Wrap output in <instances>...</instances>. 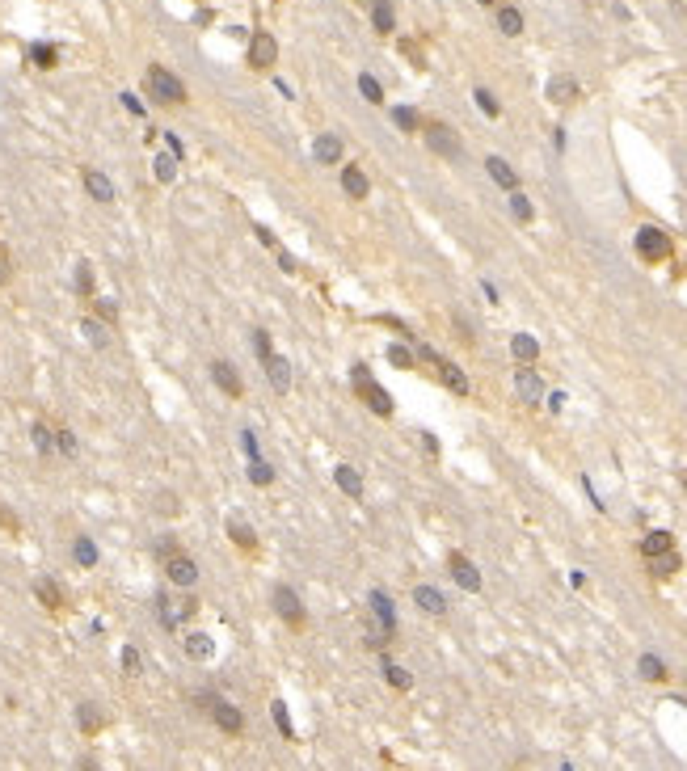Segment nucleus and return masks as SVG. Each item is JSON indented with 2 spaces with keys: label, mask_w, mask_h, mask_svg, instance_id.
<instances>
[{
  "label": "nucleus",
  "mask_w": 687,
  "mask_h": 771,
  "mask_svg": "<svg viewBox=\"0 0 687 771\" xmlns=\"http://www.w3.org/2000/svg\"><path fill=\"white\" fill-rule=\"evenodd\" d=\"M359 89L367 93V101H375V106H380V101H384V89H380V85H375V81H371V76H359Z\"/></svg>",
  "instance_id": "obj_38"
},
{
  "label": "nucleus",
  "mask_w": 687,
  "mask_h": 771,
  "mask_svg": "<svg viewBox=\"0 0 687 771\" xmlns=\"http://www.w3.org/2000/svg\"><path fill=\"white\" fill-rule=\"evenodd\" d=\"M123 670H127V675H139V653L131 649V645L123 649Z\"/></svg>",
  "instance_id": "obj_46"
},
{
  "label": "nucleus",
  "mask_w": 687,
  "mask_h": 771,
  "mask_svg": "<svg viewBox=\"0 0 687 771\" xmlns=\"http://www.w3.org/2000/svg\"><path fill=\"white\" fill-rule=\"evenodd\" d=\"M76 561H81V565H93V561H97V548H93L89 540H76Z\"/></svg>",
  "instance_id": "obj_44"
},
{
  "label": "nucleus",
  "mask_w": 687,
  "mask_h": 771,
  "mask_svg": "<svg viewBox=\"0 0 687 771\" xmlns=\"http://www.w3.org/2000/svg\"><path fill=\"white\" fill-rule=\"evenodd\" d=\"M371 26H375V34H392V26H397L392 0H371Z\"/></svg>",
  "instance_id": "obj_13"
},
{
  "label": "nucleus",
  "mask_w": 687,
  "mask_h": 771,
  "mask_svg": "<svg viewBox=\"0 0 687 771\" xmlns=\"http://www.w3.org/2000/svg\"><path fill=\"white\" fill-rule=\"evenodd\" d=\"M97 317H101V320H114V317H118L114 300H97Z\"/></svg>",
  "instance_id": "obj_49"
},
{
  "label": "nucleus",
  "mask_w": 687,
  "mask_h": 771,
  "mask_svg": "<svg viewBox=\"0 0 687 771\" xmlns=\"http://www.w3.org/2000/svg\"><path fill=\"white\" fill-rule=\"evenodd\" d=\"M392 118H397V127H405V131H417V114H413V110H405V106H401V110H392Z\"/></svg>",
  "instance_id": "obj_41"
},
{
  "label": "nucleus",
  "mask_w": 687,
  "mask_h": 771,
  "mask_svg": "<svg viewBox=\"0 0 687 771\" xmlns=\"http://www.w3.org/2000/svg\"><path fill=\"white\" fill-rule=\"evenodd\" d=\"M422 131H426V148H430V152H439V156H447V160L459 156V139L447 123H426Z\"/></svg>",
  "instance_id": "obj_4"
},
{
  "label": "nucleus",
  "mask_w": 687,
  "mask_h": 771,
  "mask_svg": "<svg viewBox=\"0 0 687 771\" xmlns=\"http://www.w3.org/2000/svg\"><path fill=\"white\" fill-rule=\"evenodd\" d=\"M637 253L645 262H666L671 257V236L662 228H641L637 232Z\"/></svg>",
  "instance_id": "obj_3"
},
{
  "label": "nucleus",
  "mask_w": 687,
  "mask_h": 771,
  "mask_svg": "<svg viewBox=\"0 0 687 771\" xmlns=\"http://www.w3.org/2000/svg\"><path fill=\"white\" fill-rule=\"evenodd\" d=\"M59 451H63V455H76V439H72V430H59Z\"/></svg>",
  "instance_id": "obj_50"
},
{
  "label": "nucleus",
  "mask_w": 687,
  "mask_h": 771,
  "mask_svg": "<svg viewBox=\"0 0 687 771\" xmlns=\"http://www.w3.org/2000/svg\"><path fill=\"white\" fill-rule=\"evenodd\" d=\"M275 611L291 624H304V607H300V594L287 586H275Z\"/></svg>",
  "instance_id": "obj_9"
},
{
  "label": "nucleus",
  "mask_w": 687,
  "mask_h": 771,
  "mask_svg": "<svg viewBox=\"0 0 687 771\" xmlns=\"http://www.w3.org/2000/svg\"><path fill=\"white\" fill-rule=\"evenodd\" d=\"M510 211H514V220H519V224H527V220H531V203H527V194H519V190H514V194H510Z\"/></svg>",
  "instance_id": "obj_33"
},
{
  "label": "nucleus",
  "mask_w": 687,
  "mask_h": 771,
  "mask_svg": "<svg viewBox=\"0 0 687 771\" xmlns=\"http://www.w3.org/2000/svg\"><path fill=\"white\" fill-rule=\"evenodd\" d=\"M675 540H671V531H649L641 540V556H658V552H671Z\"/></svg>",
  "instance_id": "obj_24"
},
{
  "label": "nucleus",
  "mask_w": 687,
  "mask_h": 771,
  "mask_svg": "<svg viewBox=\"0 0 687 771\" xmlns=\"http://www.w3.org/2000/svg\"><path fill=\"white\" fill-rule=\"evenodd\" d=\"M355 392H359L367 405H371V413H380V417H392V397H388V392H384V388L371 379V371H367L363 363L355 367Z\"/></svg>",
  "instance_id": "obj_2"
},
{
  "label": "nucleus",
  "mask_w": 687,
  "mask_h": 771,
  "mask_svg": "<svg viewBox=\"0 0 687 771\" xmlns=\"http://www.w3.org/2000/svg\"><path fill=\"white\" fill-rule=\"evenodd\" d=\"M510 354H514L519 363H531V359L540 354V342H536L531 333H514V342H510Z\"/></svg>",
  "instance_id": "obj_19"
},
{
  "label": "nucleus",
  "mask_w": 687,
  "mask_h": 771,
  "mask_svg": "<svg viewBox=\"0 0 687 771\" xmlns=\"http://www.w3.org/2000/svg\"><path fill=\"white\" fill-rule=\"evenodd\" d=\"M185 653H190V658H198V662H207V658H211V636H207V633H190V636H185Z\"/></svg>",
  "instance_id": "obj_27"
},
{
  "label": "nucleus",
  "mask_w": 687,
  "mask_h": 771,
  "mask_svg": "<svg viewBox=\"0 0 687 771\" xmlns=\"http://www.w3.org/2000/svg\"><path fill=\"white\" fill-rule=\"evenodd\" d=\"M384 675H388V683H392V687H401V691H405V687H409V670H401V666H392V662H388V666H384Z\"/></svg>",
  "instance_id": "obj_37"
},
{
  "label": "nucleus",
  "mask_w": 687,
  "mask_h": 771,
  "mask_svg": "<svg viewBox=\"0 0 687 771\" xmlns=\"http://www.w3.org/2000/svg\"><path fill=\"white\" fill-rule=\"evenodd\" d=\"M76 717H81V729H85V733H93V729L101 725V717H97V708H93V704H81V713H76Z\"/></svg>",
  "instance_id": "obj_36"
},
{
  "label": "nucleus",
  "mask_w": 687,
  "mask_h": 771,
  "mask_svg": "<svg viewBox=\"0 0 687 771\" xmlns=\"http://www.w3.org/2000/svg\"><path fill=\"white\" fill-rule=\"evenodd\" d=\"M514 392H519L527 405H540V401H544V379H540V371H531V367L514 371Z\"/></svg>",
  "instance_id": "obj_6"
},
{
  "label": "nucleus",
  "mask_w": 687,
  "mask_h": 771,
  "mask_svg": "<svg viewBox=\"0 0 687 771\" xmlns=\"http://www.w3.org/2000/svg\"><path fill=\"white\" fill-rule=\"evenodd\" d=\"M371 607H375V620H380L384 628H397V616H392V603H388L384 590H371Z\"/></svg>",
  "instance_id": "obj_26"
},
{
  "label": "nucleus",
  "mask_w": 687,
  "mask_h": 771,
  "mask_svg": "<svg viewBox=\"0 0 687 771\" xmlns=\"http://www.w3.org/2000/svg\"><path fill=\"white\" fill-rule=\"evenodd\" d=\"M34 594L43 598V607H51V611H59V607H63V590L55 586L51 578H39V582H34Z\"/></svg>",
  "instance_id": "obj_23"
},
{
  "label": "nucleus",
  "mask_w": 687,
  "mask_h": 771,
  "mask_svg": "<svg viewBox=\"0 0 687 771\" xmlns=\"http://www.w3.org/2000/svg\"><path fill=\"white\" fill-rule=\"evenodd\" d=\"M85 190H89L97 203H114V185L106 173H97V169H85Z\"/></svg>",
  "instance_id": "obj_16"
},
{
  "label": "nucleus",
  "mask_w": 687,
  "mask_h": 771,
  "mask_svg": "<svg viewBox=\"0 0 687 771\" xmlns=\"http://www.w3.org/2000/svg\"><path fill=\"white\" fill-rule=\"evenodd\" d=\"M211 721L224 729V733H240V729H245V717H240L232 704H224V700H215V704H211Z\"/></svg>",
  "instance_id": "obj_10"
},
{
  "label": "nucleus",
  "mask_w": 687,
  "mask_h": 771,
  "mask_svg": "<svg viewBox=\"0 0 687 771\" xmlns=\"http://www.w3.org/2000/svg\"><path fill=\"white\" fill-rule=\"evenodd\" d=\"M312 152H317V160H329V165H333V160L342 156V139H337V136H321Z\"/></svg>",
  "instance_id": "obj_29"
},
{
  "label": "nucleus",
  "mask_w": 687,
  "mask_h": 771,
  "mask_svg": "<svg viewBox=\"0 0 687 771\" xmlns=\"http://www.w3.org/2000/svg\"><path fill=\"white\" fill-rule=\"evenodd\" d=\"M76 287H81V291H93V270L89 266H76Z\"/></svg>",
  "instance_id": "obj_48"
},
{
  "label": "nucleus",
  "mask_w": 687,
  "mask_h": 771,
  "mask_svg": "<svg viewBox=\"0 0 687 771\" xmlns=\"http://www.w3.org/2000/svg\"><path fill=\"white\" fill-rule=\"evenodd\" d=\"M275 59H278V43L266 30H258L253 43H249V63H253V68H275Z\"/></svg>",
  "instance_id": "obj_7"
},
{
  "label": "nucleus",
  "mask_w": 687,
  "mask_h": 771,
  "mask_svg": "<svg viewBox=\"0 0 687 771\" xmlns=\"http://www.w3.org/2000/svg\"><path fill=\"white\" fill-rule=\"evenodd\" d=\"M253 354H258V359H266V354H270V333H266V329H258V333H253Z\"/></svg>",
  "instance_id": "obj_43"
},
{
  "label": "nucleus",
  "mask_w": 687,
  "mask_h": 771,
  "mask_svg": "<svg viewBox=\"0 0 687 771\" xmlns=\"http://www.w3.org/2000/svg\"><path fill=\"white\" fill-rule=\"evenodd\" d=\"M342 190H346L350 198H367L371 182H367V173L359 169V165H346V169H342Z\"/></svg>",
  "instance_id": "obj_14"
},
{
  "label": "nucleus",
  "mask_w": 687,
  "mask_h": 771,
  "mask_svg": "<svg viewBox=\"0 0 687 771\" xmlns=\"http://www.w3.org/2000/svg\"><path fill=\"white\" fill-rule=\"evenodd\" d=\"M578 97V81L574 76H556L549 85V101H556V106H565V101H574Z\"/></svg>",
  "instance_id": "obj_22"
},
{
  "label": "nucleus",
  "mask_w": 687,
  "mask_h": 771,
  "mask_svg": "<svg viewBox=\"0 0 687 771\" xmlns=\"http://www.w3.org/2000/svg\"><path fill=\"white\" fill-rule=\"evenodd\" d=\"M477 101H481V110H485V114H498V101H494V93H489V89H477Z\"/></svg>",
  "instance_id": "obj_47"
},
{
  "label": "nucleus",
  "mask_w": 687,
  "mask_h": 771,
  "mask_svg": "<svg viewBox=\"0 0 687 771\" xmlns=\"http://www.w3.org/2000/svg\"><path fill=\"white\" fill-rule=\"evenodd\" d=\"M637 670H641V679H649V683H662V679H666V666H662V662H658L653 653H641Z\"/></svg>",
  "instance_id": "obj_28"
},
{
  "label": "nucleus",
  "mask_w": 687,
  "mask_h": 771,
  "mask_svg": "<svg viewBox=\"0 0 687 771\" xmlns=\"http://www.w3.org/2000/svg\"><path fill=\"white\" fill-rule=\"evenodd\" d=\"M452 578H456L464 590H481V573H477V565L468 561V556H452Z\"/></svg>",
  "instance_id": "obj_12"
},
{
  "label": "nucleus",
  "mask_w": 687,
  "mask_h": 771,
  "mask_svg": "<svg viewBox=\"0 0 687 771\" xmlns=\"http://www.w3.org/2000/svg\"><path fill=\"white\" fill-rule=\"evenodd\" d=\"M211 375H215V384H220L228 397H240V392H245V388H240V379H236V367L215 363V367H211Z\"/></svg>",
  "instance_id": "obj_21"
},
{
  "label": "nucleus",
  "mask_w": 687,
  "mask_h": 771,
  "mask_svg": "<svg viewBox=\"0 0 687 771\" xmlns=\"http://www.w3.org/2000/svg\"><path fill=\"white\" fill-rule=\"evenodd\" d=\"M333 481H337V489H342V494H350V498H359V494H363V476H359L350 464H337V468H333Z\"/></svg>",
  "instance_id": "obj_17"
},
{
  "label": "nucleus",
  "mask_w": 687,
  "mask_h": 771,
  "mask_svg": "<svg viewBox=\"0 0 687 771\" xmlns=\"http://www.w3.org/2000/svg\"><path fill=\"white\" fill-rule=\"evenodd\" d=\"M34 63L39 68H55V51L51 46H34Z\"/></svg>",
  "instance_id": "obj_45"
},
{
  "label": "nucleus",
  "mask_w": 687,
  "mask_h": 771,
  "mask_svg": "<svg viewBox=\"0 0 687 771\" xmlns=\"http://www.w3.org/2000/svg\"><path fill=\"white\" fill-rule=\"evenodd\" d=\"M148 93H152L161 106H182L185 101V85L169 72V68H156V63L148 68Z\"/></svg>",
  "instance_id": "obj_1"
},
{
  "label": "nucleus",
  "mask_w": 687,
  "mask_h": 771,
  "mask_svg": "<svg viewBox=\"0 0 687 771\" xmlns=\"http://www.w3.org/2000/svg\"><path fill=\"white\" fill-rule=\"evenodd\" d=\"M156 611H161V624H165V628H178V620L185 616V611H178V607L169 603V594H156Z\"/></svg>",
  "instance_id": "obj_30"
},
{
  "label": "nucleus",
  "mask_w": 687,
  "mask_h": 771,
  "mask_svg": "<svg viewBox=\"0 0 687 771\" xmlns=\"http://www.w3.org/2000/svg\"><path fill=\"white\" fill-rule=\"evenodd\" d=\"M249 481H253V485H270V481H275V468L253 455V459H249Z\"/></svg>",
  "instance_id": "obj_31"
},
{
  "label": "nucleus",
  "mask_w": 687,
  "mask_h": 771,
  "mask_svg": "<svg viewBox=\"0 0 687 771\" xmlns=\"http://www.w3.org/2000/svg\"><path fill=\"white\" fill-rule=\"evenodd\" d=\"M413 603H417L422 611H430V616H443V611H447V598H443L434 586H417L413 590Z\"/></svg>",
  "instance_id": "obj_15"
},
{
  "label": "nucleus",
  "mask_w": 687,
  "mask_h": 771,
  "mask_svg": "<svg viewBox=\"0 0 687 771\" xmlns=\"http://www.w3.org/2000/svg\"><path fill=\"white\" fill-rule=\"evenodd\" d=\"M422 359H426V363H434V367H439V375H443V384H447L452 392H459V397L468 392V379H464V371H459L456 363H447V359H439V354H434L430 346H422Z\"/></svg>",
  "instance_id": "obj_5"
},
{
  "label": "nucleus",
  "mask_w": 687,
  "mask_h": 771,
  "mask_svg": "<svg viewBox=\"0 0 687 771\" xmlns=\"http://www.w3.org/2000/svg\"><path fill=\"white\" fill-rule=\"evenodd\" d=\"M34 447H39V451H51V447H55V439H51V430H46L43 422H39V426H34Z\"/></svg>",
  "instance_id": "obj_40"
},
{
  "label": "nucleus",
  "mask_w": 687,
  "mask_h": 771,
  "mask_svg": "<svg viewBox=\"0 0 687 771\" xmlns=\"http://www.w3.org/2000/svg\"><path fill=\"white\" fill-rule=\"evenodd\" d=\"M232 540H236L240 548H258V536H253L245 523H232Z\"/></svg>",
  "instance_id": "obj_35"
},
{
  "label": "nucleus",
  "mask_w": 687,
  "mask_h": 771,
  "mask_svg": "<svg viewBox=\"0 0 687 771\" xmlns=\"http://www.w3.org/2000/svg\"><path fill=\"white\" fill-rule=\"evenodd\" d=\"M9 274H13V262H9V249H4V245H0V282H4V278H9Z\"/></svg>",
  "instance_id": "obj_51"
},
{
  "label": "nucleus",
  "mask_w": 687,
  "mask_h": 771,
  "mask_svg": "<svg viewBox=\"0 0 687 771\" xmlns=\"http://www.w3.org/2000/svg\"><path fill=\"white\" fill-rule=\"evenodd\" d=\"M152 169H156V178H161V182H173V178H178V156H156V165H152Z\"/></svg>",
  "instance_id": "obj_32"
},
{
  "label": "nucleus",
  "mask_w": 687,
  "mask_h": 771,
  "mask_svg": "<svg viewBox=\"0 0 687 771\" xmlns=\"http://www.w3.org/2000/svg\"><path fill=\"white\" fill-rule=\"evenodd\" d=\"M498 30H502L506 39H519V34H523V13L502 4V9H498Z\"/></svg>",
  "instance_id": "obj_20"
},
{
  "label": "nucleus",
  "mask_w": 687,
  "mask_h": 771,
  "mask_svg": "<svg viewBox=\"0 0 687 771\" xmlns=\"http://www.w3.org/2000/svg\"><path fill=\"white\" fill-rule=\"evenodd\" d=\"M477 4H485V9H494V4H498V0H477Z\"/></svg>",
  "instance_id": "obj_52"
},
{
  "label": "nucleus",
  "mask_w": 687,
  "mask_h": 771,
  "mask_svg": "<svg viewBox=\"0 0 687 771\" xmlns=\"http://www.w3.org/2000/svg\"><path fill=\"white\" fill-rule=\"evenodd\" d=\"M262 363H266V375H270V384H275L278 392H287V388H291V363H287L283 354H275V350H270Z\"/></svg>",
  "instance_id": "obj_11"
},
{
  "label": "nucleus",
  "mask_w": 687,
  "mask_h": 771,
  "mask_svg": "<svg viewBox=\"0 0 687 771\" xmlns=\"http://www.w3.org/2000/svg\"><path fill=\"white\" fill-rule=\"evenodd\" d=\"M645 561H649L653 578H671V573L679 569V556H675V548H671V552H658V556H645Z\"/></svg>",
  "instance_id": "obj_25"
},
{
  "label": "nucleus",
  "mask_w": 687,
  "mask_h": 771,
  "mask_svg": "<svg viewBox=\"0 0 687 771\" xmlns=\"http://www.w3.org/2000/svg\"><path fill=\"white\" fill-rule=\"evenodd\" d=\"M165 573H169V582H173V586H194V582H198V565H194L190 556H178V552H169Z\"/></svg>",
  "instance_id": "obj_8"
},
{
  "label": "nucleus",
  "mask_w": 687,
  "mask_h": 771,
  "mask_svg": "<svg viewBox=\"0 0 687 771\" xmlns=\"http://www.w3.org/2000/svg\"><path fill=\"white\" fill-rule=\"evenodd\" d=\"M485 169H489V178H494L498 185H506V190H519V173L506 165L502 156H489V160H485Z\"/></svg>",
  "instance_id": "obj_18"
},
{
  "label": "nucleus",
  "mask_w": 687,
  "mask_h": 771,
  "mask_svg": "<svg viewBox=\"0 0 687 771\" xmlns=\"http://www.w3.org/2000/svg\"><path fill=\"white\" fill-rule=\"evenodd\" d=\"M85 337H89L93 346H106V342H110V337H106V329H101L97 320H85Z\"/></svg>",
  "instance_id": "obj_42"
},
{
  "label": "nucleus",
  "mask_w": 687,
  "mask_h": 771,
  "mask_svg": "<svg viewBox=\"0 0 687 771\" xmlns=\"http://www.w3.org/2000/svg\"><path fill=\"white\" fill-rule=\"evenodd\" d=\"M355 4H371V0H355Z\"/></svg>",
  "instance_id": "obj_53"
},
{
  "label": "nucleus",
  "mask_w": 687,
  "mask_h": 771,
  "mask_svg": "<svg viewBox=\"0 0 687 771\" xmlns=\"http://www.w3.org/2000/svg\"><path fill=\"white\" fill-rule=\"evenodd\" d=\"M388 363H397V367H405V371H409V367H413V354L405 350V346H388Z\"/></svg>",
  "instance_id": "obj_39"
},
{
  "label": "nucleus",
  "mask_w": 687,
  "mask_h": 771,
  "mask_svg": "<svg viewBox=\"0 0 687 771\" xmlns=\"http://www.w3.org/2000/svg\"><path fill=\"white\" fill-rule=\"evenodd\" d=\"M270 713H275V725H278V733H283V737H291L295 729H291V717H287V704H270Z\"/></svg>",
  "instance_id": "obj_34"
}]
</instances>
